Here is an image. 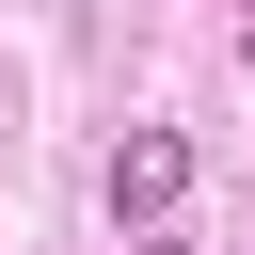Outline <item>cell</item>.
<instances>
[{"mask_svg": "<svg viewBox=\"0 0 255 255\" xmlns=\"http://www.w3.org/2000/svg\"><path fill=\"white\" fill-rule=\"evenodd\" d=\"M175 191H191V143L175 128H128L112 143V223H175Z\"/></svg>", "mask_w": 255, "mask_h": 255, "instance_id": "6da1fadb", "label": "cell"}, {"mask_svg": "<svg viewBox=\"0 0 255 255\" xmlns=\"http://www.w3.org/2000/svg\"><path fill=\"white\" fill-rule=\"evenodd\" d=\"M143 255H175V239H143Z\"/></svg>", "mask_w": 255, "mask_h": 255, "instance_id": "7a4b0ae2", "label": "cell"}, {"mask_svg": "<svg viewBox=\"0 0 255 255\" xmlns=\"http://www.w3.org/2000/svg\"><path fill=\"white\" fill-rule=\"evenodd\" d=\"M239 16H255V0H239Z\"/></svg>", "mask_w": 255, "mask_h": 255, "instance_id": "3957f363", "label": "cell"}]
</instances>
